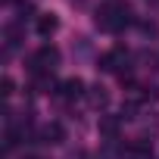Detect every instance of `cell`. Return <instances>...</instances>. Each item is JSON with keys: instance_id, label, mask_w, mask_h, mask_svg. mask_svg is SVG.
Masks as SVG:
<instances>
[{"instance_id": "cell-1", "label": "cell", "mask_w": 159, "mask_h": 159, "mask_svg": "<svg viewBox=\"0 0 159 159\" xmlns=\"http://www.w3.org/2000/svg\"><path fill=\"white\" fill-rule=\"evenodd\" d=\"M97 28L100 31H122L125 25H131L134 22V16H131V7L128 3H106L103 10H97Z\"/></svg>"}, {"instance_id": "cell-2", "label": "cell", "mask_w": 159, "mask_h": 159, "mask_svg": "<svg viewBox=\"0 0 159 159\" xmlns=\"http://www.w3.org/2000/svg\"><path fill=\"white\" fill-rule=\"evenodd\" d=\"M56 66H59V50L50 47V44H44L41 50H34L31 59H28V69H31L34 75H50Z\"/></svg>"}, {"instance_id": "cell-3", "label": "cell", "mask_w": 159, "mask_h": 159, "mask_svg": "<svg viewBox=\"0 0 159 159\" xmlns=\"http://www.w3.org/2000/svg\"><path fill=\"white\" fill-rule=\"evenodd\" d=\"M100 69H103V72H119V75L125 78V69H128V53H125L122 47H116V50L103 53V56H100Z\"/></svg>"}, {"instance_id": "cell-4", "label": "cell", "mask_w": 159, "mask_h": 159, "mask_svg": "<svg viewBox=\"0 0 159 159\" xmlns=\"http://www.w3.org/2000/svg\"><path fill=\"white\" fill-rule=\"evenodd\" d=\"M56 94H59L62 100H78V97H84V94H88V88H84L81 78H66V81L56 88Z\"/></svg>"}, {"instance_id": "cell-5", "label": "cell", "mask_w": 159, "mask_h": 159, "mask_svg": "<svg viewBox=\"0 0 159 159\" xmlns=\"http://www.w3.org/2000/svg\"><path fill=\"white\" fill-rule=\"evenodd\" d=\"M41 137H44V143H62V140H66V128H62L59 122H50V125H44Z\"/></svg>"}, {"instance_id": "cell-6", "label": "cell", "mask_w": 159, "mask_h": 159, "mask_svg": "<svg viewBox=\"0 0 159 159\" xmlns=\"http://www.w3.org/2000/svg\"><path fill=\"white\" fill-rule=\"evenodd\" d=\"M88 100H91V106H94V109H106L109 94H106V88H103V84H94V88H88Z\"/></svg>"}, {"instance_id": "cell-7", "label": "cell", "mask_w": 159, "mask_h": 159, "mask_svg": "<svg viewBox=\"0 0 159 159\" xmlns=\"http://www.w3.org/2000/svg\"><path fill=\"white\" fill-rule=\"evenodd\" d=\"M119 125H122L119 116H103V119H100V134L109 137V140H116V137H119Z\"/></svg>"}, {"instance_id": "cell-8", "label": "cell", "mask_w": 159, "mask_h": 159, "mask_svg": "<svg viewBox=\"0 0 159 159\" xmlns=\"http://www.w3.org/2000/svg\"><path fill=\"white\" fill-rule=\"evenodd\" d=\"M56 28H59V19H56L53 13H44V16L38 19V31H41L44 38H50V34H53Z\"/></svg>"}, {"instance_id": "cell-9", "label": "cell", "mask_w": 159, "mask_h": 159, "mask_svg": "<svg viewBox=\"0 0 159 159\" xmlns=\"http://www.w3.org/2000/svg\"><path fill=\"white\" fill-rule=\"evenodd\" d=\"M137 109H140V103H137V100H128V103L122 106V116H119V119H122V122H125V119H137Z\"/></svg>"}, {"instance_id": "cell-10", "label": "cell", "mask_w": 159, "mask_h": 159, "mask_svg": "<svg viewBox=\"0 0 159 159\" xmlns=\"http://www.w3.org/2000/svg\"><path fill=\"white\" fill-rule=\"evenodd\" d=\"M0 88H3V97H10V94H13V78H3Z\"/></svg>"}, {"instance_id": "cell-11", "label": "cell", "mask_w": 159, "mask_h": 159, "mask_svg": "<svg viewBox=\"0 0 159 159\" xmlns=\"http://www.w3.org/2000/svg\"><path fill=\"white\" fill-rule=\"evenodd\" d=\"M140 28H143L147 34H156V25H153V22H140Z\"/></svg>"}, {"instance_id": "cell-12", "label": "cell", "mask_w": 159, "mask_h": 159, "mask_svg": "<svg viewBox=\"0 0 159 159\" xmlns=\"http://www.w3.org/2000/svg\"><path fill=\"white\" fill-rule=\"evenodd\" d=\"M28 159H34V156H28Z\"/></svg>"}]
</instances>
